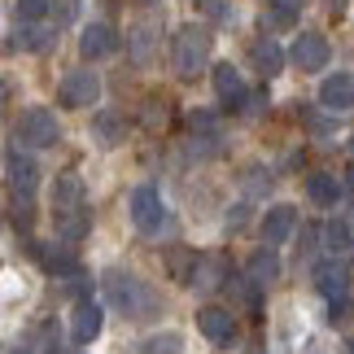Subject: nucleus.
<instances>
[{"label":"nucleus","mask_w":354,"mask_h":354,"mask_svg":"<svg viewBox=\"0 0 354 354\" xmlns=\"http://www.w3.org/2000/svg\"><path fill=\"white\" fill-rule=\"evenodd\" d=\"M101 289H105V297H110V302H114L127 319H153L158 310H162L153 284H145L140 276H131V271H122V267H110V271H105Z\"/></svg>","instance_id":"f257e3e1"},{"label":"nucleus","mask_w":354,"mask_h":354,"mask_svg":"<svg viewBox=\"0 0 354 354\" xmlns=\"http://www.w3.org/2000/svg\"><path fill=\"white\" fill-rule=\"evenodd\" d=\"M53 219H57V236L66 245H75V241L88 236L92 214H88L84 180H79V175H62V180H57V188H53Z\"/></svg>","instance_id":"f03ea898"},{"label":"nucleus","mask_w":354,"mask_h":354,"mask_svg":"<svg viewBox=\"0 0 354 354\" xmlns=\"http://www.w3.org/2000/svg\"><path fill=\"white\" fill-rule=\"evenodd\" d=\"M171 57H175V75L180 79H197L210 62V31L197 22H184L175 31V44H171Z\"/></svg>","instance_id":"7ed1b4c3"},{"label":"nucleus","mask_w":354,"mask_h":354,"mask_svg":"<svg viewBox=\"0 0 354 354\" xmlns=\"http://www.w3.org/2000/svg\"><path fill=\"white\" fill-rule=\"evenodd\" d=\"M18 145L26 149H48V145H57L62 140V127H57V114H48V110H39V105H31V110H22L18 118Z\"/></svg>","instance_id":"20e7f679"},{"label":"nucleus","mask_w":354,"mask_h":354,"mask_svg":"<svg viewBox=\"0 0 354 354\" xmlns=\"http://www.w3.org/2000/svg\"><path fill=\"white\" fill-rule=\"evenodd\" d=\"M5 171H9L13 201H18V210H22V219H26V214H31L35 184H39V167H35V158H26V153H18V149H9V158H5Z\"/></svg>","instance_id":"39448f33"},{"label":"nucleus","mask_w":354,"mask_h":354,"mask_svg":"<svg viewBox=\"0 0 354 354\" xmlns=\"http://www.w3.org/2000/svg\"><path fill=\"white\" fill-rule=\"evenodd\" d=\"M131 223L140 227L145 236H158V232H162V223H167V210H162V197H158V188L140 184V188L131 193Z\"/></svg>","instance_id":"423d86ee"},{"label":"nucleus","mask_w":354,"mask_h":354,"mask_svg":"<svg viewBox=\"0 0 354 354\" xmlns=\"http://www.w3.org/2000/svg\"><path fill=\"white\" fill-rule=\"evenodd\" d=\"M289 57H293V66L302 75H319L324 66H328L333 48H328V39H324L319 31H302V35L293 39V53H289Z\"/></svg>","instance_id":"0eeeda50"},{"label":"nucleus","mask_w":354,"mask_h":354,"mask_svg":"<svg viewBox=\"0 0 354 354\" xmlns=\"http://www.w3.org/2000/svg\"><path fill=\"white\" fill-rule=\"evenodd\" d=\"M101 97V79L92 71H71L57 84V101L66 105V110H84V105H92Z\"/></svg>","instance_id":"6e6552de"},{"label":"nucleus","mask_w":354,"mask_h":354,"mask_svg":"<svg viewBox=\"0 0 354 354\" xmlns=\"http://www.w3.org/2000/svg\"><path fill=\"white\" fill-rule=\"evenodd\" d=\"M315 289L333 302V310L346 302V293H350V267L342 263V258H328V263H319L315 267Z\"/></svg>","instance_id":"1a4fd4ad"},{"label":"nucleus","mask_w":354,"mask_h":354,"mask_svg":"<svg viewBox=\"0 0 354 354\" xmlns=\"http://www.w3.org/2000/svg\"><path fill=\"white\" fill-rule=\"evenodd\" d=\"M214 92H219V101L227 110H245V101H250V88H245V79L232 62H219L214 66Z\"/></svg>","instance_id":"9d476101"},{"label":"nucleus","mask_w":354,"mask_h":354,"mask_svg":"<svg viewBox=\"0 0 354 354\" xmlns=\"http://www.w3.org/2000/svg\"><path fill=\"white\" fill-rule=\"evenodd\" d=\"M197 328H201V337H210L214 346H232L236 342V319L227 315V310H219V306L197 310Z\"/></svg>","instance_id":"9b49d317"},{"label":"nucleus","mask_w":354,"mask_h":354,"mask_svg":"<svg viewBox=\"0 0 354 354\" xmlns=\"http://www.w3.org/2000/svg\"><path fill=\"white\" fill-rule=\"evenodd\" d=\"M114 48H118V35H114V26H105V22H92V26H84V35H79V53H84L88 62L114 57Z\"/></svg>","instance_id":"f8f14e48"},{"label":"nucleus","mask_w":354,"mask_h":354,"mask_svg":"<svg viewBox=\"0 0 354 354\" xmlns=\"http://www.w3.org/2000/svg\"><path fill=\"white\" fill-rule=\"evenodd\" d=\"M101 324H105V310L97 302H79L75 315H71V342H79V346L97 342V337H101Z\"/></svg>","instance_id":"ddd939ff"},{"label":"nucleus","mask_w":354,"mask_h":354,"mask_svg":"<svg viewBox=\"0 0 354 354\" xmlns=\"http://www.w3.org/2000/svg\"><path fill=\"white\" fill-rule=\"evenodd\" d=\"M258 232H263L267 245H280V241H289L297 232V210L293 206H271L263 214V223H258Z\"/></svg>","instance_id":"4468645a"},{"label":"nucleus","mask_w":354,"mask_h":354,"mask_svg":"<svg viewBox=\"0 0 354 354\" xmlns=\"http://www.w3.org/2000/svg\"><path fill=\"white\" fill-rule=\"evenodd\" d=\"M319 105L324 110H354V75H328L319 84Z\"/></svg>","instance_id":"2eb2a0df"},{"label":"nucleus","mask_w":354,"mask_h":354,"mask_svg":"<svg viewBox=\"0 0 354 354\" xmlns=\"http://www.w3.org/2000/svg\"><path fill=\"white\" fill-rule=\"evenodd\" d=\"M250 57H254V71L263 79H276L284 71V53H280V44H271V39H258L250 48Z\"/></svg>","instance_id":"dca6fc26"},{"label":"nucleus","mask_w":354,"mask_h":354,"mask_svg":"<svg viewBox=\"0 0 354 354\" xmlns=\"http://www.w3.org/2000/svg\"><path fill=\"white\" fill-rule=\"evenodd\" d=\"M306 197L315 201V206H324V210H328V206H337V201H342V184H337L333 175L315 171V175L306 180Z\"/></svg>","instance_id":"f3484780"},{"label":"nucleus","mask_w":354,"mask_h":354,"mask_svg":"<svg viewBox=\"0 0 354 354\" xmlns=\"http://www.w3.org/2000/svg\"><path fill=\"white\" fill-rule=\"evenodd\" d=\"M306 0H267V26H276V31H284V26H293L297 18H302Z\"/></svg>","instance_id":"a211bd4d"},{"label":"nucleus","mask_w":354,"mask_h":354,"mask_svg":"<svg viewBox=\"0 0 354 354\" xmlns=\"http://www.w3.org/2000/svg\"><path fill=\"white\" fill-rule=\"evenodd\" d=\"M250 280L254 284H276L280 280V258L271 254V250H258L250 258Z\"/></svg>","instance_id":"6ab92c4d"},{"label":"nucleus","mask_w":354,"mask_h":354,"mask_svg":"<svg viewBox=\"0 0 354 354\" xmlns=\"http://www.w3.org/2000/svg\"><path fill=\"white\" fill-rule=\"evenodd\" d=\"M35 258L44 263V271H53V276L75 271V254L71 250H57V245H35Z\"/></svg>","instance_id":"aec40b11"},{"label":"nucleus","mask_w":354,"mask_h":354,"mask_svg":"<svg viewBox=\"0 0 354 354\" xmlns=\"http://www.w3.org/2000/svg\"><path fill=\"white\" fill-rule=\"evenodd\" d=\"M18 44H22V48H31V53H44V48L53 44V26L22 22V31H18Z\"/></svg>","instance_id":"412c9836"},{"label":"nucleus","mask_w":354,"mask_h":354,"mask_svg":"<svg viewBox=\"0 0 354 354\" xmlns=\"http://www.w3.org/2000/svg\"><path fill=\"white\" fill-rule=\"evenodd\" d=\"M319 241L328 245L333 254H342V258L354 250V236H350V227H346V223H328V227H319Z\"/></svg>","instance_id":"4be33fe9"},{"label":"nucleus","mask_w":354,"mask_h":354,"mask_svg":"<svg viewBox=\"0 0 354 354\" xmlns=\"http://www.w3.org/2000/svg\"><path fill=\"white\" fill-rule=\"evenodd\" d=\"M136 354H184V337L180 333H158V337H149Z\"/></svg>","instance_id":"5701e85b"},{"label":"nucleus","mask_w":354,"mask_h":354,"mask_svg":"<svg viewBox=\"0 0 354 354\" xmlns=\"http://www.w3.org/2000/svg\"><path fill=\"white\" fill-rule=\"evenodd\" d=\"M219 280H223V263H219V258H206V263H201V267L193 271V280H188V284H197L201 293H210Z\"/></svg>","instance_id":"b1692460"},{"label":"nucleus","mask_w":354,"mask_h":354,"mask_svg":"<svg viewBox=\"0 0 354 354\" xmlns=\"http://www.w3.org/2000/svg\"><path fill=\"white\" fill-rule=\"evenodd\" d=\"M153 35H158L153 26H136V31H131V57L140 62V66L153 57Z\"/></svg>","instance_id":"393cba45"},{"label":"nucleus","mask_w":354,"mask_h":354,"mask_svg":"<svg viewBox=\"0 0 354 354\" xmlns=\"http://www.w3.org/2000/svg\"><path fill=\"white\" fill-rule=\"evenodd\" d=\"M92 127H97V140H101V145H118V140H122L118 114H97V122H92Z\"/></svg>","instance_id":"a878e982"},{"label":"nucleus","mask_w":354,"mask_h":354,"mask_svg":"<svg viewBox=\"0 0 354 354\" xmlns=\"http://www.w3.org/2000/svg\"><path fill=\"white\" fill-rule=\"evenodd\" d=\"M188 267H197V254H184V250H175V254H171V276L188 284V280H193V271H188Z\"/></svg>","instance_id":"bb28decb"},{"label":"nucleus","mask_w":354,"mask_h":354,"mask_svg":"<svg viewBox=\"0 0 354 354\" xmlns=\"http://www.w3.org/2000/svg\"><path fill=\"white\" fill-rule=\"evenodd\" d=\"M48 0H18V22H44Z\"/></svg>","instance_id":"cd10ccee"},{"label":"nucleus","mask_w":354,"mask_h":354,"mask_svg":"<svg viewBox=\"0 0 354 354\" xmlns=\"http://www.w3.org/2000/svg\"><path fill=\"white\" fill-rule=\"evenodd\" d=\"M188 127H193V136H219V127H214V114H210V110H197L193 118H188Z\"/></svg>","instance_id":"c85d7f7f"},{"label":"nucleus","mask_w":354,"mask_h":354,"mask_svg":"<svg viewBox=\"0 0 354 354\" xmlns=\"http://www.w3.org/2000/svg\"><path fill=\"white\" fill-rule=\"evenodd\" d=\"M53 18H57V26H66V22H75L79 18V0H53Z\"/></svg>","instance_id":"c756f323"},{"label":"nucleus","mask_w":354,"mask_h":354,"mask_svg":"<svg viewBox=\"0 0 354 354\" xmlns=\"http://www.w3.org/2000/svg\"><path fill=\"white\" fill-rule=\"evenodd\" d=\"M245 180H250V188H254V193H258V188H271V175H263V171H250Z\"/></svg>","instance_id":"7c9ffc66"},{"label":"nucleus","mask_w":354,"mask_h":354,"mask_svg":"<svg viewBox=\"0 0 354 354\" xmlns=\"http://www.w3.org/2000/svg\"><path fill=\"white\" fill-rule=\"evenodd\" d=\"M245 219H250V210H245V206H236L232 214H227V227H241Z\"/></svg>","instance_id":"2f4dec72"},{"label":"nucleus","mask_w":354,"mask_h":354,"mask_svg":"<svg viewBox=\"0 0 354 354\" xmlns=\"http://www.w3.org/2000/svg\"><path fill=\"white\" fill-rule=\"evenodd\" d=\"M324 9H328V13H337V18H342V13L350 9V0H324Z\"/></svg>","instance_id":"473e14b6"},{"label":"nucleus","mask_w":354,"mask_h":354,"mask_svg":"<svg viewBox=\"0 0 354 354\" xmlns=\"http://www.w3.org/2000/svg\"><path fill=\"white\" fill-rule=\"evenodd\" d=\"M342 193H350V201H354V171L346 175V184H342Z\"/></svg>","instance_id":"72a5a7b5"},{"label":"nucleus","mask_w":354,"mask_h":354,"mask_svg":"<svg viewBox=\"0 0 354 354\" xmlns=\"http://www.w3.org/2000/svg\"><path fill=\"white\" fill-rule=\"evenodd\" d=\"M5 101H9V84L0 79V110H5Z\"/></svg>","instance_id":"f704fd0d"},{"label":"nucleus","mask_w":354,"mask_h":354,"mask_svg":"<svg viewBox=\"0 0 354 354\" xmlns=\"http://www.w3.org/2000/svg\"><path fill=\"white\" fill-rule=\"evenodd\" d=\"M136 5H158V0H136Z\"/></svg>","instance_id":"c9c22d12"},{"label":"nucleus","mask_w":354,"mask_h":354,"mask_svg":"<svg viewBox=\"0 0 354 354\" xmlns=\"http://www.w3.org/2000/svg\"><path fill=\"white\" fill-rule=\"evenodd\" d=\"M350 153H354V149H350Z\"/></svg>","instance_id":"e433bc0d"}]
</instances>
